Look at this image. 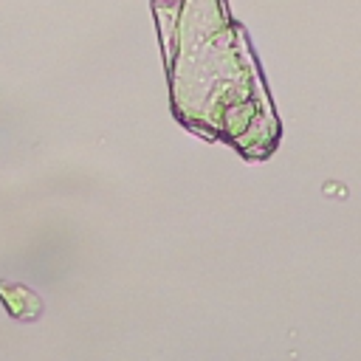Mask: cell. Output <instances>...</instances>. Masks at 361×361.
<instances>
[{"mask_svg":"<svg viewBox=\"0 0 361 361\" xmlns=\"http://www.w3.org/2000/svg\"><path fill=\"white\" fill-rule=\"evenodd\" d=\"M0 299L6 305V310L14 319H37L39 316V296L23 285H11V282H0Z\"/></svg>","mask_w":361,"mask_h":361,"instance_id":"6da1fadb","label":"cell"}]
</instances>
